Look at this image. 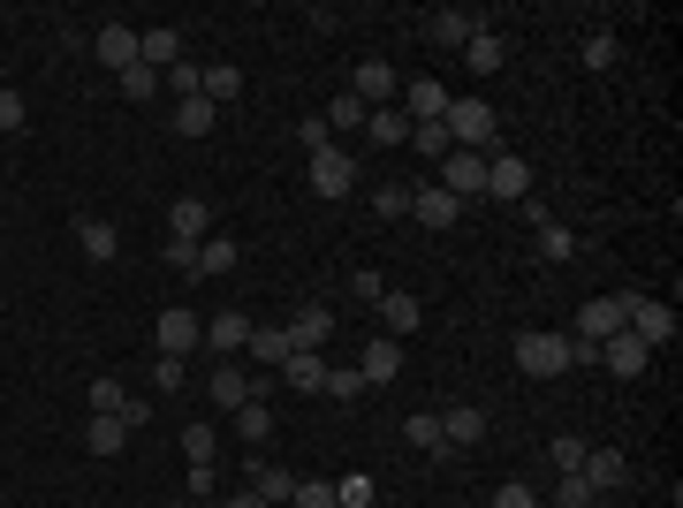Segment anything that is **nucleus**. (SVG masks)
<instances>
[{
    "mask_svg": "<svg viewBox=\"0 0 683 508\" xmlns=\"http://www.w3.org/2000/svg\"><path fill=\"white\" fill-rule=\"evenodd\" d=\"M494 508H539V494H531V486H524V479H510V486H502V494H494Z\"/></svg>",
    "mask_w": 683,
    "mask_h": 508,
    "instance_id": "nucleus-51",
    "label": "nucleus"
},
{
    "mask_svg": "<svg viewBox=\"0 0 683 508\" xmlns=\"http://www.w3.org/2000/svg\"><path fill=\"white\" fill-rule=\"evenodd\" d=\"M228 266H236V243L228 235H205L197 243V274H228Z\"/></svg>",
    "mask_w": 683,
    "mask_h": 508,
    "instance_id": "nucleus-36",
    "label": "nucleus"
},
{
    "mask_svg": "<svg viewBox=\"0 0 683 508\" xmlns=\"http://www.w3.org/2000/svg\"><path fill=\"white\" fill-rule=\"evenodd\" d=\"M92 53H99L115 76L137 69V23H99V31H92Z\"/></svg>",
    "mask_w": 683,
    "mask_h": 508,
    "instance_id": "nucleus-8",
    "label": "nucleus"
},
{
    "mask_svg": "<svg viewBox=\"0 0 683 508\" xmlns=\"http://www.w3.org/2000/svg\"><path fill=\"white\" fill-rule=\"evenodd\" d=\"M441 440H448V448L487 440V410H448V418H441Z\"/></svg>",
    "mask_w": 683,
    "mask_h": 508,
    "instance_id": "nucleus-30",
    "label": "nucleus"
},
{
    "mask_svg": "<svg viewBox=\"0 0 683 508\" xmlns=\"http://www.w3.org/2000/svg\"><path fill=\"white\" fill-rule=\"evenodd\" d=\"M623 319H631V304H623V297H592V304L577 312V335H570V341H592V349H600L608 335H623Z\"/></svg>",
    "mask_w": 683,
    "mask_h": 508,
    "instance_id": "nucleus-5",
    "label": "nucleus"
},
{
    "mask_svg": "<svg viewBox=\"0 0 683 508\" xmlns=\"http://www.w3.org/2000/svg\"><path fill=\"white\" fill-rule=\"evenodd\" d=\"M426 31H433L441 46H471V31H479V23H471L464 8H433V15H426Z\"/></svg>",
    "mask_w": 683,
    "mask_h": 508,
    "instance_id": "nucleus-27",
    "label": "nucleus"
},
{
    "mask_svg": "<svg viewBox=\"0 0 683 508\" xmlns=\"http://www.w3.org/2000/svg\"><path fill=\"white\" fill-rule=\"evenodd\" d=\"M403 114H410V130H418V122H441V114H448V84H433V76L403 84Z\"/></svg>",
    "mask_w": 683,
    "mask_h": 508,
    "instance_id": "nucleus-13",
    "label": "nucleus"
},
{
    "mask_svg": "<svg viewBox=\"0 0 683 508\" xmlns=\"http://www.w3.org/2000/svg\"><path fill=\"white\" fill-rule=\"evenodd\" d=\"M197 99H213V107H228V99H243V69H228V61H213V69H205V84H197Z\"/></svg>",
    "mask_w": 683,
    "mask_h": 508,
    "instance_id": "nucleus-29",
    "label": "nucleus"
},
{
    "mask_svg": "<svg viewBox=\"0 0 683 508\" xmlns=\"http://www.w3.org/2000/svg\"><path fill=\"white\" fill-rule=\"evenodd\" d=\"M153 387H168V395L190 387V379H182V356H153Z\"/></svg>",
    "mask_w": 683,
    "mask_h": 508,
    "instance_id": "nucleus-46",
    "label": "nucleus"
},
{
    "mask_svg": "<svg viewBox=\"0 0 683 508\" xmlns=\"http://www.w3.org/2000/svg\"><path fill=\"white\" fill-rule=\"evenodd\" d=\"M122 440H130L122 418H92V425H84V448H92V456H122Z\"/></svg>",
    "mask_w": 683,
    "mask_h": 508,
    "instance_id": "nucleus-31",
    "label": "nucleus"
},
{
    "mask_svg": "<svg viewBox=\"0 0 683 508\" xmlns=\"http://www.w3.org/2000/svg\"><path fill=\"white\" fill-rule=\"evenodd\" d=\"M335 508H372V479H342V486H335Z\"/></svg>",
    "mask_w": 683,
    "mask_h": 508,
    "instance_id": "nucleus-48",
    "label": "nucleus"
},
{
    "mask_svg": "<svg viewBox=\"0 0 683 508\" xmlns=\"http://www.w3.org/2000/svg\"><path fill=\"white\" fill-rule=\"evenodd\" d=\"M410 213H418L426 228H456V213H464V197H448V190L433 182V190H410Z\"/></svg>",
    "mask_w": 683,
    "mask_h": 508,
    "instance_id": "nucleus-20",
    "label": "nucleus"
},
{
    "mask_svg": "<svg viewBox=\"0 0 683 508\" xmlns=\"http://www.w3.org/2000/svg\"><path fill=\"white\" fill-rule=\"evenodd\" d=\"M220 508H266V501L259 494H236V501H220Z\"/></svg>",
    "mask_w": 683,
    "mask_h": 508,
    "instance_id": "nucleus-55",
    "label": "nucleus"
},
{
    "mask_svg": "<svg viewBox=\"0 0 683 508\" xmlns=\"http://www.w3.org/2000/svg\"><path fill=\"white\" fill-rule=\"evenodd\" d=\"M236 433H243V440H266V433H274V410H266V402H243V410H236Z\"/></svg>",
    "mask_w": 683,
    "mask_h": 508,
    "instance_id": "nucleus-40",
    "label": "nucleus"
},
{
    "mask_svg": "<svg viewBox=\"0 0 683 508\" xmlns=\"http://www.w3.org/2000/svg\"><path fill=\"white\" fill-rule=\"evenodd\" d=\"M197 508H220V501H197Z\"/></svg>",
    "mask_w": 683,
    "mask_h": 508,
    "instance_id": "nucleus-56",
    "label": "nucleus"
},
{
    "mask_svg": "<svg viewBox=\"0 0 683 508\" xmlns=\"http://www.w3.org/2000/svg\"><path fill=\"white\" fill-rule=\"evenodd\" d=\"M441 190L448 197H479L487 190V153H448L441 160Z\"/></svg>",
    "mask_w": 683,
    "mask_h": 508,
    "instance_id": "nucleus-10",
    "label": "nucleus"
},
{
    "mask_svg": "<svg viewBox=\"0 0 683 508\" xmlns=\"http://www.w3.org/2000/svg\"><path fill=\"white\" fill-rule=\"evenodd\" d=\"M327 335H335V312L327 304H304L297 327H289V349H327Z\"/></svg>",
    "mask_w": 683,
    "mask_h": 508,
    "instance_id": "nucleus-21",
    "label": "nucleus"
},
{
    "mask_svg": "<svg viewBox=\"0 0 683 508\" xmlns=\"http://www.w3.org/2000/svg\"><path fill=\"white\" fill-rule=\"evenodd\" d=\"M539 251H547V258H570V251H577V235H570L562 220H539Z\"/></svg>",
    "mask_w": 683,
    "mask_h": 508,
    "instance_id": "nucleus-44",
    "label": "nucleus"
},
{
    "mask_svg": "<svg viewBox=\"0 0 683 508\" xmlns=\"http://www.w3.org/2000/svg\"><path fill=\"white\" fill-rule=\"evenodd\" d=\"M205 395H213V410H228V418H236L243 402H266V379H243L236 364H220V372L205 379Z\"/></svg>",
    "mask_w": 683,
    "mask_h": 508,
    "instance_id": "nucleus-7",
    "label": "nucleus"
},
{
    "mask_svg": "<svg viewBox=\"0 0 683 508\" xmlns=\"http://www.w3.org/2000/svg\"><path fill=\"white\" fill-rule=\"evenodd\" d=\"M243 341H251V319H243V312H220V319H205V349H213V356H236Z\"/></svg>",
    "mask_w": 683,
    "mask_h": 508,
    "instance_id": "nucleus-22",
    "label": "nucleus"
},
{
    "mask_svg": "<svg viewBox=\"0 0 683 508\" xmlns=\"http://www.w3.org/2000/svg\"><path fill=\"white\" fill-rule=\"evenodd\" d=\"M153 92H160V69H145V61L122 69V99H153Z\"/></svg>",
    "mask_w": 683,
    "mask_h": 508,
    "instance_id": "nucleus-43",
    "label": "nucleus"
},
{
    "mask_svg": "<svg viewBox=\"0 0 683 508\" xmlns=\"http://www.w3.org/2000/svg\"><path fill=\"white\" fill-rule=\"evenodd\" d=\"M464 61H471L479 76H494V69L510 61V46H502V31H471V46H464Z\"/></svg>",
    "mask_w": 683,
    "mask_h": 508,
    "instance_id": "nucleus-28",
    "label": "nucleus"
},
{
    "mask_svg": "<svg viewBox=\"0 0 683 508\" xmlns=\"http://www.w3.org/2000/svg\"><path fill=\"white\" fill-rule=\"evenodd\" d=\"M76 243H84V258H99V266H107V258H122V235H115L99 213H84V220H76Z\"/></svg>",
    "mask_w": 683,
    "mask_h": 508,
    "instance_id": "nucleus-23",
    "label": "nucleus"
},
{
    "mask_svg": "<svg viewBox=\"0 0 683 508\" xmlns=\"http://www.w3.org/2000/svg\"><path fill=\"white\" fill-rule=\"evenodd\" d=\"M23 122H31V107H23V92H15V84H0V137H15Z\"/></svg>",
    "mask_w": 683,
    "mask_h": 508,
    "instance_id": "nucleus-42",
    "label": "nucleus"
},
{
    "mask_svg": "<svg viewBox=\"0 0 683 508\" xmlns=\"http://www.w3.org/2000/svg\"><path fill=\"white\" fill-rule=\"evenodd\" d=\"M289 501H297V508H335V486H327V479H297Z\"/></svg>",
    "mask_w": 683,
    "mask_h": 508,
    "instance_id": "nucleus-45",
    "label": "nucleus"
},
{
    "mask_svg": "<svg viewBox=\"0 0 683 508\" xmlns=\"http://www.w3.org/2000/svg\"><path fill=\"white\" fill-rule=\"evenodd\" d=\"M410 145H418V153H426V160H448V153H456V145H448V130H441V122H418V130H410Z\"/></svg>",
    "mask_w": 683,
    "mask_h": 508,
    "instance_id": "nucleus-38",
    "label": "nucleus"
},
{
    "mask_svg": "<svg viewBox=\"0 0 683 508\" xmlns=\"http://www.w3.org/2000/svg\"><path fill=\"white\" fill-rule=\"evenodd\" d=\"M395 92H403V76H395L380 53H372V61H357V99H364V107H387Z\"/></svg>",
    "mask_w": 683,
    "mask_h": 508,
    "instance_id": "nucleus-17",
    "label": "nucleus"
},
{
    "mask_svg": "<svg viewBox=\"0 0 683 508\" xmlns=\"http://www.w3.org/2000/svg\"><path fill=\"white\" fill-rule=\"evenodd\" d=\"M441 130H448V145H456V153H479V145L494 137V107H487V99H448Z\"/></svg>",
    "mask_w": 683,
    "mask_h": 508,
    "instance_id": "nucleus-2",
    "label": "nucleus"
},
{
    "mask_svg": "<svg viewBox=\"0 0 683 508\" xmlns=\"http://www.w3.org/2000/svg\"><path fill=\"white\" fill-rule=\"evenodd\" d=\"M585 61H592V69H608V61H615V38H608V31H600V38H585Z\"/></svg>",
    "mask_w": 683,
    "mask_h": 508,
    "instance_id": "nucleus-52",
    "label": "nucleus"
},
{
    "mask_svg": "<svg viewBox=\"0 0 683 508\" xmlns=\"http://www.w3.org/2000/svg\"><path fill=\"white\" fill-rule=\"evenodd\" d=\"M623 304H631L623 335H638L646 349H669V341H676V312H669V304H654V297H623Z\"/></svg>",
    "mask_w": 683,
    "mask_h": 508,
    "instance_id": "nucleus-3",
    "label": "nucleus"
},
{
    "mask_svg": "<svg viewBox=\"0 0 683 508\" xmlns=\"http://www.w3.org/2000/svg\"><path fill=\"white\" fill-rule=\"evenodd\" d=\"M403 433H410V448H426V456H448V440H441V418H433V410H418Z\"/></svg>",
    "mask_w": 683,
    "mask_h": 508,
    "instance_id": "nucleus-34",
    "label": "nucleus"
},
{
    "mask_svg": "<svg viewBox=\"0 0 683 508\" xmlns=\"http://www.w3.org/2000/svg\"><path fill=\"white\" fill-rule=\"evenodd\" d=\"M600 364H608L615 379H646V364H654V349H646L638 335H608V341H600Z\"/></svg>",
    "mask_w": 683,
    "mask_h": 508,
    "instance_id": "nucleus-9",
    "label": "nucleus"
},
{
    "mask_svg": "<svg viewBox=\"0 0 683 508\" xmlns=\"http://www.w3.org/2000/svg\"><path fill=\"white\" fill-rule=\"evenodd\" d=\"M524 190H531V168H524V160H516V153H487V197H524Z\"/></svg>",
    "mask_w": 683,
    "mask_h": 508,
    "instance_id": "nucleus-12",
    "label": "nucleus"
},
{
    "mask_svg": "<svg viewBox=\"0 0 683 508\" xmlns=\"http://www.w3.org/2000/svg\"><path fill=\"white\" fill-rule=\"evenodd\" d=\"M554 508H600V494L585 486V471H562L554 479Z\"/></svg>",
    "mask_w": 683,
    "mask_h": 508,
    "instance_id": "nucleus-33",
    "label": "nucleus"
},
{
    "mask_svg": "<svg viewBox=\"0 0 683 508\" xmlns=\"http://www.w3.org/2000/svg\"><path fill=\"white\" fill-rule=\"evenodd\" d=\"M516 372H531V379H562V372H570V335H554V327L516 335Z\"/></svg>",
    "mask_w": 683,
    "mask_h": 508,
    "instance_id": "nucleus-1",
    "label": "nucleus"
},
{
    "mask_svg": "<svg viewBox=\"0 0 683 508\" xmlns=\"http://www.w3.org/2000/svg\"><path fill=\"white\" fill-rule=\"evenodd\" d=\"M281 387H297V395H320V387H327V349H289V364H281Z\"/></svg>",
    "mask_w": 683,
    "mask_h": 508,
    "instance_id": "nucleus-14",
    "label": "nucleus"
},
{
    "mask_svg": "<svg viewBox=\"0 0 683 508\" xmlns=\"http://www.w3.org/2000/svg\"><path fill=\"white\" fill-rule=\"evenodd\" d=\"M297 137H304V153H320V145H327V137H335V130H327V122H320V114H304V130H297Z\"/></svg>",
    "mask_w": 683,
    "mask_h": 508,
    "instance_id": "nucleus-53",
    "label": "nucleus"
},
{
    "mask_svg": "<svg viewBox=\"0 0 683 508\" xmlns=\"http://www.w3.org/2000/svg\"><path fill=\"white\" fill-rule=\"evenodd\" d=\"M364 137H372V145H410V114H403V107H372V114H364Z\"/></svg>",
    "mask_w": 683,
    "mask_h": 508,
    "instance_id": "nucleus-25",
    "label": "nucleus"
},
{
    "mask_svg": "<svg viewBox=\"0 0 683 508\" xmlns=\"http://www.w3.org/2000/svg\"><path fill=\"white\" fill-rule=\"evenodd\" d=\"M320 395H335V402H357V395H364L357 364H327V387H320Z\"/></svg>",
    "mask_w": 683,
    "mask_h": 508,
    "instance_id": "nucleus-37",
    "label": "nucleus"
},
{
    "mask_svg": "<svg viewBox=\"0 0 683 508\" xmlns=\"http://www.w3.org/2000/svg\"><path fill=\"white\" fill-rule=\"evenodd\" d=\"M395 372H403V341L372 335V341H364V356H357V379H364V387H387Z\"/></svg>",
    "mask_w": 683,
    "mask_h": 508,
    "instance_id": "nucleus-11",
    "label": "nucleus"
},
{
    "mask_svg": "<svg viewBox=\"0 0 683 508\" xmlns=\"http://www.w3.org/2000/svg\"><path fill=\"white\" fill-rule=\"evenodd\" d=\"M243 349H251L266 372H281V364H289V327H251V341H243Z\"/></svg>",
    "mask_w": 683,
    "mask_h": 508,
    "instance_id": "nucleus-26",
    "label": "nucleus"
},
{
    "mask_svg": "<svg viewBox=\"0 0 683 508\" xmlns=\"http://www.w3.org/2000/svg\"><path fill=\"white\" fill-rule=\"evenodd\" d=\"M364 114H372V107H364L357 92H342V99L327 107V114H320V122H327V130H364Z\"/></svg>",
    "mask_w": 683,
    "mask_h": 508,
    "instance_id": "nucleus-35",
    "label": "nucleus"
},
{
    "mask_svg": "<svg viewBox=\"0 0 683 508\" xmlns=\"http://www.w3.org/2000/svg\"><path fill=\"white\" fill-rule=\"evenodd\" d=\"M312 190H320V197H349V190H357L349 145H320V153H312Z\"/></svg>",
    "mask_w": 683,
    "mask_h": 508,
    "instance_id": "nucleus-4",
    "label": "nucleus"
},
{
    "mask_svg": "<svg viewBox=\"0 0 683 508\" xmlns=\"http://www.w3.org/2000/svg\"><path fill=\"white\" fill-rule=\"evenodd\" d=\"M153 341H160V356H190V349H205V319H190L182 304L153 319Z\"/></svg>",
    "mask_w": 683,
    "mask_h": 508,
    "instance_id": "nucleus-6",
    "label": "nucleus"
},
{
    "mask_svg": "<svg viewBox=\"0 0 683 508\" xmlns=\"http://www.w3.org/2000/svg\"><path fill=\"white\" fill-rule=\"evenodd\" d=\"M213 122H220V107H213V99H197V92H190V99H175V137H205Z\"/></svg>",
    "mask_w": 683,
    "mask_h": 508,
    "instance_id": "nucleus-24",
    "label": "nucleus"
},
{
    "mask_svg": "<svg viewBox=\"0 0 683 508\" xmlns=\"http://www.w3.org/2000/svg\"><path fill=\"white\" fill-rule=\"evenodd\" d=\"M168 243H190V251H197V243H205V235H213V205H197V197H182V205H168Z\"/></svg>",
    "mask_w": 683,
    "mask_h": 508,
    "instance_id": "nucleus-16",
    "label": "nucleus"
},
{
    "mask_svg": "<svg viewBox=\"0 0 683 508\" xmlns=\"http://www.w3.org/2000/svg\"><path fill=\"white\" fill-rule=\"evenodd\" d=\"M182 456H190V463H213V456H220L213 425H182Z\"/></svg>",
    "mask_w": 683,
    "mask_h": 508,
    "instance_id": "nucleus-41",
    "label": "nucleus"
},
{
    "mask_svg": "<svg viewBox=\"0 0 683 508\" xmlns=\"http://www.w3.org/2000/svg\"><path fill=\"white\" fill-rule=\"evenodd\" d=\"M547 456H554V471H577V463H585V440H570V433H562Z\"/></svg>",
    "mask_w": 683,
    "mask_h": 508,
    "instance_id": "nucleus-49",
    "label": "nucleus"
},
{
    "mask_svg": "<svg viewBox=\"0 0 683 508\" xmlns=\"http://www.w3.org/2000/svg\"><path fill=\"white\" fill-rule=\"evenodd\" d=\"M122 379H92V418H122Z\"/></svg>",
    "mask_w": 683,
    "mask_h": 508,
    "instance_id": "nucleus-39",
    "label": "nucleus"
},
{
    "mask_svg": "<svg viewBox=\"0 0 683 508\" xmlns=\"http://www.w3.org/2000/svg\"><path fill=\"white\" fill-rule=\"evenodd\" d=\"M418 319H426V304H418V297H403V289H387V297H380V327H387V341L418 335Z\"/></svg>",
    "mask_w": 683,
    "mask_h": 508,
    "instance_id": "nucleus-18",
    "label": "nucleus"
},
{
    "mask_svg": "<svg viewBox=\"0 0 683 508\" xmlns=\"http://www.w3.org/2000/svg\"><path fill=\"white\" fill-rule=\"evenodd\" d=\"M577 471H585V486H592L600 501H608V494H615V486L631 479V463H623L615 448H585V463H577Z\"/></svg>",
    "mask_w": 683,
    "mask_h": 508,
    "instance_id": "nucleus-15",
    "label": "nucleus"
},
{
    "mask_svg": "<svg viewBox=\"0 0 683 508\" xmlns=\"http://www.w3.org/2000/svg\"><path fill=\"white\" fill-rule=\"evenodd\" d=\"M357 297H364V304H380V297H387V281H380L372 266H357Z\"/></svg>",
    "mask_w": 683,
    "mask_h": 508,
    "instance_id": "nucleus-54",
    "label": "nucleus"
},
{
    "mask_svg": "<svg viewBox=\"0 0 683 508\" xmlns=\"http://www.w3.org/2000/svg\"><path fill=\"white\" fill-rule=\"evenodd\" d=\"M251 494L274 508V501H289V494H297V479H289V471H274V463H259V471H251Z\"/></svg>",
    "mask_w": 683,
    "mask_h": 508,
    "instance_id": "nucleus-32",
    "label": "nucleus"
},
{
    "mask_svg": "<svg viewBox=\"0 0 683 508\" xmlns=\"http://www.w3.org/2000/svg\"><path fill=\"white\" fill-rule=\"evenodd\" d=\"M372 213H380V220H403V213H410V190H372Z\"/></svg>",
    "mask_w": 683,
    "mask_h": 508,
    "instance_id": "nucleus-47",
    "label": "nucleus"
},
{
    "mask_svg": "<svg viewBox=\"0 0 683 508\" xmlns=\"http://www.w3.org/2000/svg\"><path fill=\"white\" fill-rule=\"evenodd\" d=\"M137 61L168 76L175 61H182V31H168V23H160V31H137Z\"/></svg>",
    "mask_w": 683,
    "mask_h": 508,
    "instance_id": "nucleus-19",
    "label": "nucleus"
},
{
    "mask_svg": "<svg viewBox=\"0 0 683 508\" xmlns=\"http://www.w3.org/2000/svg\"><path fill=\"white\" fill-rule=\"evenodd\" d=\"M160 84H175V92H182V99H190V92H197V84H205V69H190V61H175L168 76H160Z\"/></svg>",
    "mask_w": 683,
    "mask_h": 508,
    "instance_id": "nucleus-50",
    "label": "nucleus"
}]
</instances>
